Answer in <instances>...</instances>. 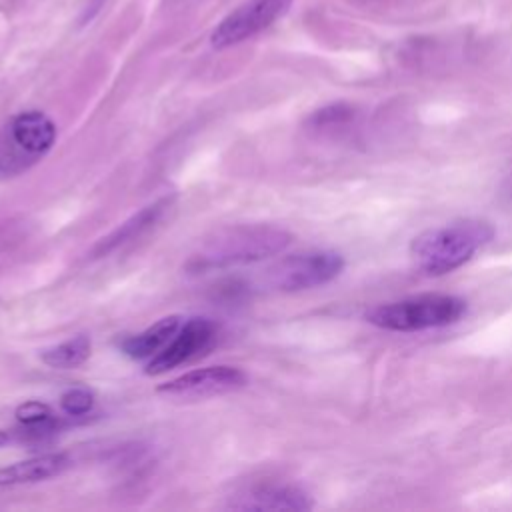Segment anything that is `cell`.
<instances>
[{"instance_id":"obj_1","label":"cell","mask_w":512,"mask_h":512,"mask_svg":"<svg viewBox=\"0 0 512 512\" xmlns=\"http://www.w3.org/2000/svg\"><path fill=\"white\" fill-rule=\"evenodd\" d=\"M292 234L272 224H234L206 236L186 262L188 272L204 274L234 266L256 264L284 252Z\"/></svg>"},{"instance_id":"obj_2","label":"cell","mask_w":512,"mask_h":512,"mask_svg":"<svg viewBox=\"0 0 512 512\" xmlns=\"http://www.w3.org/2000/svg\"><path fill=\"white\" fill-rule=\"evenodd\" d=\"M494 238V228L484 220H456L418 234L410 244L414 266L428 276L448 274L466 264Z\"/></svg>"},{"instance_id":"obj_3","label":"cell","mask_w":512,"mask_h":512,"mask_svg":"<svg viewBox=\"0 0 512 512\" xmlns=\"http://www.w3.org/2000/svg\"><path fill=\"white\" fill-rule=\"evenodd\" d=\"M56 142V124L40 110L12 116L0 130V180L14 178L42 160Z\"/></svg>"},{"instance_id":"obj_4","label":"cell","mask_w":512,"mask_h":512,"mask_svg":"<svg viewBox=\"0 0 512 512\" xmlns=\"http://www.w3.org/2000/svg\"><path fill=\"white\" fill-rule=\"evenodd\" d=\"M466 314V302L450 294H422L380 304L366 312V320L394 332H416L458 322Z\"/></svg>"},{"instance_id":"obj_5","label":"cell","mask_w":512,"mask_h":512,"mask_svg":"<svg viewBox=\"0 0 512 512\" xmlns=\"http://www.w3.org/2000/svg\"><path fill=\"white\" fill-rule=\"evenodd\" d=\"M344 270V258L334 250H304L288 254L264 272V282L280 292H300L332 282Z\"/></svg>"},{"instance_id":"obj_6","label":"cell","mask_w":512,"mask_h":512,"mask_svg":"<svg viewBox=\"0 0 512 512\" xmlns=\"http://www.w3.org/2000/svg\"><path fill=\"white\" fill-rule=\"evenodd\" d=\"M290 4L292 0H248L220 20L210 36V44L218 50L240 44L282 18Z\"/></svg>"},{"instance_id":"obj_7","label":"cell","mask_w":512,"mask_h":512,"mask_svg":"<svg viewBox=\"0 0 512 512\" xmlns=\"http://www.w3.org/2000/svg\"><path fill=\"white\" fill-rule=\"evenodd\" d=\"M246 384H248V376L240 368L218 364V366L198 368L178 378H172L158 386V394H164L170 398L198 400V398L234 392Z\"/></svg>"},{"instance_id":"obj_8","label":"cell","mask_w":512,"mask_h":512,"mask_svg":"<svg viewBox=\"0 0 512 512\" xmlns=\"http://www.w3.org/2000/svg\"><path fill=\"white\" fill-rule=\"evenodd\" d=\"M214 334L216 328L208 318H190L178 328L172 340L156 356H152L146 366V374H162L196 358L212 344Z\"/></svg>"},{"instance_id":"obj_9","label":"cell","mask_w":512,"mask_h":512,"mask_svg":"<svg viewBox=\"0 0 512 512\" xmlns=\"http://www.w3.org/2000/svg\"><path fill=\"white\" fill-rule=\"evenodd\" d=\"M228 508L232 510H308L312 508L310 496L296 488L286 484H264L254 486L242 494H238L234 500H230Z\"/></svg>"},{"instance_id":"obj_10","label":"cell","mask_w":512,"mask_h":512,"mask_svg":"<svg viewBox=\"0 0 512 512\" xmlns=\"http://www.w3.org/2000/svg\"><path fill=\"white\" fill-rule=\"evenodd\" d=\"M170 204H172V198L166 196V198H160V200L144 206L140 212L130 216L116 230H112L106 238H102L94 246V256H104V254L124 246L126 242H132V240L140 238L142 234H146L150 228H154L160 222V218L170 208Z\"/></svg>"},{"instance_id":"obj_11","label":"cell","mask_w":512,"mask_h":512,"mask_svg":"<svg viewBox=\"0 0 512 512\" xmlns=\"http://www.w3.org/2000/svg\"><path fill=\"white\" fill-rule=\"evenodd\" d=\"M68 466H70V458L62 452L42 454L22 462H14L10 466L0 468V488L40 482V480L62 474Z\"/></svg>"},{"instance_id":"obj_12","label":"cell","mask_w":512,"mask_h":512,"mask_svg":"<svg viewBox=\"0 0 512 512\" xmlns=\"http://www.w3.org/2000/svg\"><path fill=\"white\" fill-rule=\"evenodd\" d=\"M180 326H182V318L180 316H176V314L164 316L156 324L148 326L146 330L126 338L122 342V350L130 358H136V360L156 356L172 340V336L178 332Z\"/></svg>"},{"instance_id":"obj_13","label":"cell","mask_w":512,"mask_h":512,"mask_svg":"<svg viewBox=\"0 0 512 512\" xmlns=\"http://www.w3.org/2000/svg\"><path fill=\"white\" fill-rule=\"evenodd\" d=\"M92 350V342L88 336L78 334L70 340H64L52 348H46L42 352V362L50 368H60V370H70L76 368L80 364H84L90 356Z\"/></svg>"},{"instance_id":"obj_14","label":"cell","mask_w":512,"mask_h":512,"mask_svg":"<svg viewBox=\"0 0 512 512\" xmlns=\"http://www.w3.org/2000/svg\"><path fill=\"white\" fill-rule=\"evenodd\" d=\"M54 412L48 404L38 402V400H30L24 402L16 408V420L28 428H46L54 422Z\"/></svg>"},{"instance_id":"obj_15","label":"cell","mask_w":512,"mask_h":512,"mask_svg":"<svg viewBox=\"0 0 512 512\" xmlns=\"http://www.w3.org/2000/svg\"><path fill=\"white\" fill-rule=\"evenodd\" d=\"M60 406L68 416H84L94 406V394L88 388H70L60 396Z\"/></svg>"},{"instance_id":"obj_16","label":"cell","mask_w":512,"mask_h":512,"mask_svg":"<svg viewBox=\"0 0 512 512\" xmlns=\"http://www.w3.org/2000/svg\"><path fill=\"white\" fill-rule=\"evenodd\" d=\"M8 442V434L4 430H0V446H4Z\"/></svg>"}]
</instances>
